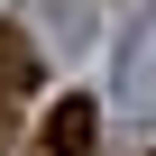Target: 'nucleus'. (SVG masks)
I'll return each instance as SVG.
<instances>
[{"label": "nucleus", "instance_id": "1", "mask_svg": "<svg viewBox=\"0 0 156 156\" xmlns=\"http://www.w3.org/2000/svg\"><path fill=\"white\" fill-rule=\"evenodd\" d=\"M119 101L129 110H156V9L129 19V37H119Z\"/></svg>", "mask_w": 156, "mask_h": 156}, {"label": "nucleus", "instance_id": "2", "mask_svg": "<svg viewBox=\"0 0 156 156\" xmlns=\"http://www.w3.org/2000/svg\"><path fill=\"white\" fill-rule=\"evenodd\" d=\"M92 129H101L92 101H64V110L46 119V147H55V156H92Z\"/></svg>", "mask_w": 156, "mask_h": 156}, {"label": "nucleus", "instance_id": "3", "mask_svg": "<svg viewBox=\"0 0 156 156\" xmlns=\"http://www.w3.org/2000/svg\"><path fill=\"white\" fill-rule=\"evenodd\" d=\"M28 83H37V55H28L9 28H0V92H28Z\"/></svg>", "mask_w": 156, "mask_h": 156}]
</instances>
